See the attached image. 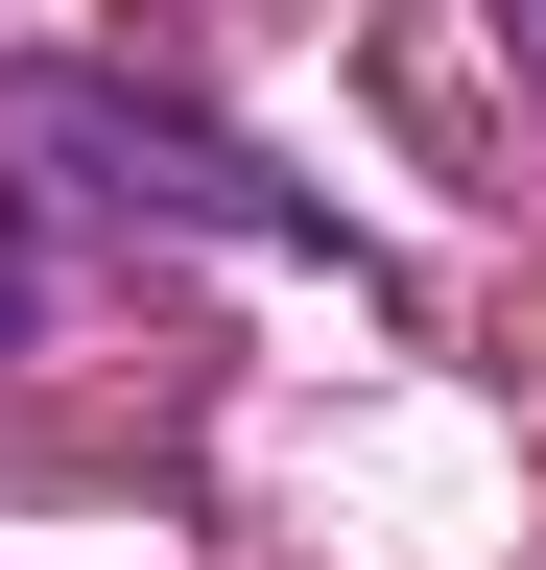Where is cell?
<instances>
[{"mask_svg":"<svg viewBox=\"0 0 546 570\" xmlns=\"http://www.w3.org/2000/svg\"><path fill=\"white\" fill-rule=\"evenodd\" d=\"M24 142H72V190H119V214H190V238H261V262H309V190H261L215 119H143L119 71H24Z\"/></svg>","mask_w":546,"mask_h":570,"instance_id":"cell-1","label":"cell"}]
</instances>
